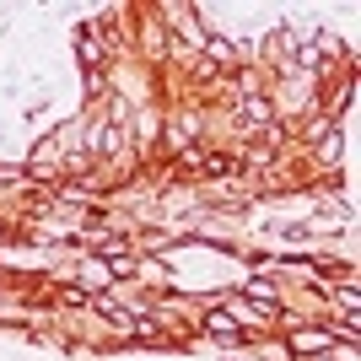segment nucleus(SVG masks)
<instances>
[{
  "label": "nucleus",
  "instance_id": "nucleus-1",
  "mask_svg": "<svg viewBox=\"0 0 361 361\" xmlns=\"http://www.w3.org/2000/svg\"><path fill=\"white\" fill-rule=\"evenodd\" d=\"M205 329H211L216 340H226V345H238V340H243V334H238V324H232L226 313H211V318H205Z\"/></svg>",
  "mask_w": 361,
  "mask_h": 361
},
{
  "label": "nucleus",
  "instance_id": "nucleus-2",
  "mask_svg": "<svg viewBox=\"0 0 361 361\" xmlns=\"http://www.w3.org/2000/svg\"><path fill=\"white\" fill-rule=\"evenodd\" d=\"M291 345H297V350H324V345H329V334H324V329H297V334H291Z\"/></svg>",
  "mask_w": 361,
  "mask_h": 361
},
{
  "label": "nucleus",
  "instance_id": "nucleus-3",
  "mask_svg": "<svg viewBox=\"0 0 361 361\" xmlns=\"http://www.w3.org/2000/svg\"><path fill=\"white\" fill-rule=\"evenodd\" d=\"M75 49H81V60H87L92 71H97V65H103V44H97V38H92V32H81V38H75Z\"/></svg>",
  "mask_w": 361,
  "mask_h": 361
},
{
  "label": "nucleus",
  "instance_id": "nucleus-4",
  "mask_svg": "<svg viewBox=\"0 0 361 361\" xmlns=\"http://www.w3.org/2000/svg\"><path fill=\"white\" fill-rule=\"evenodd\" d=\"M243 124H254V130H264V124H270V108L259 103V97H248V103H243Z\"/></svg>",
  "mask_w": 361,
  "mask_h": 361
},
{
  "label": "nucleus",
  "instance_id": "nucleus-5",
  "mask_svg": "<svg viewBox=\"0 0 361 361\" xmlns=\"http://www.w3.org/2000/svg\"><path fill=\"white\" fill-rule=\"evenodd\" d=\"M205 54H211V60H221V65H232V60H238V49L226 44V38H205Z\"/></svg>",
  "mask_w": 361,
  "mask_h": 361
},
{
  "label": "nucleus",
  "instance_id": "nucleus-6",
  "mask_svg": "<svg viewBox=\"0 0 361 361\" xmlns=\"http://www.w3.org/2000/svg\"><path fill=\"white\" fill-rule=\"evenodd\" d=\"M226 318H232V324H259V307H248V302H232V307H226Z\"/></svg>",
  "mask_w": 361,
  "mask_h": 361
},
{
  "label": "nucleus",
  "instance_id": "nucleus-7",
  "mask_svg": "<svg viewBox=\"0 0 361 361\" xmlns=\"http://www.w3.org/2000/svg\"><path fill=\"white\" fill-rule=\"evenodd\" d=\"M130 334H135V340H162V329H157V318H140V324H130Z\"/></svg>",
  "mask_w": 361,
  "mask_h": 361
}]
</instances>
